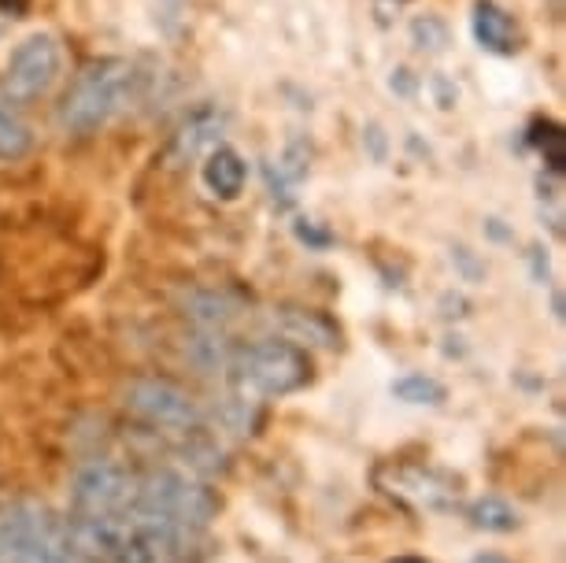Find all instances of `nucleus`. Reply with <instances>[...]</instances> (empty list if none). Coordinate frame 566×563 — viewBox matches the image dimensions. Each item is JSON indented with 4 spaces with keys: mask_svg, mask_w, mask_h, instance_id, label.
I'll use <instances>...</instances> for the list:
<instances>
[{
    "mask_svg": "<svg viewBox=\"0 0 566 563\" xmlns=\"http://www.w3.org/2000/svg\"><path fill=\"white\" fill-rule=\"evenodd\" d=\"M307 145L304 142H290L285 145V153L274 159L271 167H266V178H271V189L277 194L282 189V200H293V189L304 183L307 175Z\"/></svg>",
    "mask_w": 566,
    "mask_h": 563,
    "instance_id": "ddd939ff",
    "label": "nucleus"
},
{
    "mask_svg": "<svg viewBox=\"0 0 566 563\" xmlns=\"http://www.w3.org/2000/svg\"><path fill=\"white\" fill-rule=\"evenodd\" d=\"M392 397L403 400V405H441L448 389L430 375H403L392 382Z\"/></svg>",
    "mask_w": 566,
    "mask_h": 563,
    "instance_id": "2eb2a0df",
    "label": "nucleus"
},
{
    "mask_svg": "<svg viewBox=\"0 0 566 563\" xmlns=\"http://www.w3.org/2000/svg\"><path fill=\"white\" fill-rule=\"evenodd\" d=\"M222 131H227V115L216 112V108H200L178 126L175 145H170V156L181 159V164H186V159H197L205 148L219 145Z\"/></svg>",
    "mask_w": 566,
    "mask_h": 563,
    "instance_id": "1a4fd4ad",
    "label": "nucleus"
},
{
    "mask_svg": "<svg viewBox=\"0 0 566 563\" xmlns=\"http://www.w3.org/2000/svg\"><path fill=\"white\" fill-rule=\"evenodd\" d=\"M392 563H426V560H415V556H400V560H392Z\"/></svg>",
    "mask_w": 566,
    "mask_h": 563,
    "instance_id": "aec40b11",
    "label": "nucleus"
},
{
    "mask_svg": "<svg viewBox=\"0 0 566 563\" xmlns=\"http://www.w3.org/2000/svg\"><path fill=\"white\" fill-rule=\"evenodd\" d=\"M0 12H4V15H27L30 0H0Z\"/></svg>",
    "mask_w": 566,
    "mask_h": 563,
    "instance_id": "a211bd4d",
    "label": "nucleus"
},
{
    "mask_svg": "<svg viewBox=\"0 0 566 563\" xmlns=\"http://www.w3.org/2000/svg\"><path fill=\"white\" fill-rule=\"evenodd\" d=\"M470 523L478 530H489V534H511L518 526V512L504 497H482V501L470 504Z\"/></svg>",
    "mask_w": 566,
    "mask_h": 563,
    "instance_id": "4468645a",
    "label": "nucleus"
},
{
    "mask_svg": "<svg viewBox=\"0 0 566 563\" xmlns=\"http://www.w3.org/2000/svg\"><path fill=\"white\" fill-rule=\"evenodd\" d=\"M181 304H186V315L193 319L200 331H211V334H222V326H227L230 319H238V304H233L227 293H216V290H197Z\"/></svg>",
    "mask_w": 566,
    "mask_h": 563,
    "instance_id": "f8f14e48",
    "label": "nucleus"
},
{
    "mask_svg": "<svg viewBox=\"0 0 566 563\" xmlns=\"http://www.w3.org/2000/svg\"><path fill=\"white\" fill-rule=\"evenodd\" d=\"M0 563H97L52 508L19 501L0 512Z\"/></svg>",
    "mask_w": 566,
    "mask_h": 563,
    "instance_id": "f03ea898",
    "label": "nucleus"
},
{
    "mask_svg": "<svg viewBox=\"0 0 566 563\" xmlns=\"http://www.w3.org/2000/svg\"><path fill=\"white\" fill-rule=\"evenodd\" d=\"M244 183H249V167H244L241 153H233L230 145H216L205 164V186L219 200H238Z\"/></svg>",
    "mask_w": 566,
    "mask_h": 563,
    "instance_id": "9d476101",
    "label": "nucleus"
},
{
    "mask_svg": "<svg viewBox=\"0 0 566 563\" xmlns=\"http://www.w3.org/2000/svg\"><path fill=\"white\" fill-rule=\"evenodd\" d=\"M134 515L145 526H153L181 560L219 515V501L200 478L178 471V467H159L137 482Z\"/></svg>",
    "mask_w": 566,
    "mask_h": 563,
    "instance_id": "f257e3e1",
    "label": "nucleus"
},
{
    "mask_svg": "<svg viewBox=\"0 0 566 563\" xmlns=\"http://www.w3.org/2000/svg\"><path fill=\"white\" fill-rule=\"evenodd\" d=\"M227 375L241 397H285L307 386L312 378V359L301 345L293 342H255L244 348H233Z\"/></svg>",
    "mask_w": 566,
    "mask_h": 563,
    "instance_id": "20e7f679",
    "label": "nucleus"
},
{
    "mask_svg": "<svg viewBox=\"0 0 566 563\" xmlns=\"http://www.w3.org/2000/svg\"><path fill=\"white\" fill-rule=\"evenodd\" d=\"M134 63L130 60H93L71 82L67 97L60 104V126L67 134H97L108 126L134 93Z\"/></svg>",
    "mask_w": 566,
    "mask_h": 563,
    "instance_id": "7ed1b4c3",
    "label": "nucleus"
},
{
    "mask_svg": "<svg viewBox=\"0 0 566 563\" xmlns=\"http://www.w3.org/2000/svg\"><path fill=\"white\" fill-rule=\"evenodd\" d=\"M474 563H504V560H500V556H478Z\"/></svg>",
    "mask_w": 566,
    "mask_h": 563,
    "instance_id": "6ab92c4d",
    "label": "nucleus"
},
{
    "mask_svg": "<svg viewBox=\"0 0 566 563\" xmlns=\"http://www.w3.org/2000/svg\"><path fill=\"white\" fill-rule=\"evenodd\" d=\"M63 71V49L56 38L34 34L12 52L8 60V93L15 101H38L56 86Z\"/></svg>",
    "mask_w": 566,
    "mask_h": 563,
    "instance_id": "0eeeda50",
    "label": "nucleus"
},
{
    "mask_svg": "<svg viewBox=\"0 0 566 563\" xmlns=\"http://www.w3.org/2000/svg\"><path fill=\"white\" fill-rule=\"evenodd\" d=\"M470 30H474L478 45L493 56H515L522 38H518V27L496 0H478L474 4V15H470Z\"/></svg>",
    "mask_w": 566,
    "mask_h": 563,
    "instance_id": "6e6552de",
    "label": "nucleus"
},
{
    "mask_svg": "<svg viewBox=\"0 0 566 563\" xmlns=\"http://www.w3.org/2000/svg\"><path fill=\"white\" fill-rule=\"evenodd\" d=\"M411 38H415V45L426 52H441L448 45V27L437 15H419L411 23Z\"/></svg>",
    "mask_w": 566,
    "mask_h": 563,
    "instance_id": "f3484780",
    "label": "nucleus"
},
{
    "mask_svg": "<svg viewBox=\"0 0 566 563\" xmlns=\"http://www.w3.org/2000/svg\"><path fill=\"white\" fill-rule=\"evenodd\" d=\"M137 482L142 478L115 460L82 463L71 478V519H104L130 512Z\"/></svg>",
    "mask_w": 566,
    "mask_h": 563,
    "instance_id": "39448f33",
    "label": "nucleus"
},
{
    "mask_svg": "<svg viewBox=\"0 0 566 563\" xmlns=\"http://www.w3.org/2000/svg\"><path fill=\"white\" fill-rule=\"evenodd\" d=\"M126 411L148 427L170 434H193L205 423L197 400L167 378H134L126 386Z\"/></svg>",
    "mask_w": 566,
    "mask_h": 563,
    "instance_id": "423d86ee",
    "label": "nucleus"
},
{
    "mask_svg": "<svg viewBox=\"0 0 566 563\" xmlns=\"http://www.w3.org/2000/svg\"><path fill=\"white\" fill-rule=\"evenodd\" d=\"M30 126L0 101V159H19L30 153Z\"/></svg>",
    "mask_w": 566,
    "mask_h": 563,
    "instance_id": "dca6fc26",
    "label": "nucleus"
},
{
    "mask_svg": "<svg viewBox=\"0 0 566 563\" xmlns=\"http://www.w3.org/2000/svg\"><path fill=\"white\" fill-rule=\"evenodd\" d=\"M392 493L415 497L426 508H444L452 501V482H444L433 471H422V467H400V471H392Z\"/></svg>",
    "mask_w": 566,
    "mask_h": 563,
    "instance_id": "9b49d317",
    "label": "nucleus"
}]
</instances>
